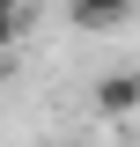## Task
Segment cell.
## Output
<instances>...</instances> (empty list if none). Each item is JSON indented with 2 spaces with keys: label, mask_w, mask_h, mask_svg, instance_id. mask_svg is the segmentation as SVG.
I'll return each instance as SVG.
<instances>
[{
  "label": "cell",
  "mask_w": 140,
  "mask_h": 147,
  "mask_svg": "<svg viewBox=\"0 0 140 147\" xmlns=\"http://www.w3.org/2000/svg\"><path fill=\"white\" fill-rule=\"evenodd\" d=\"M7 7H30V0H7Z\"/></svg>",
  "instance_id": "277c9868"
},
{
  "label": "cell",
  "mask_w": 140,
  "mask_h": 147,
  "mask_svg": "<svg viewBox=\"0 0 140 147\" xmlns=\"http://www.w3.org/2000/svg\"><path fill=\"white\" fill-rule=\"evenodd\" d=\"M88 103L103 110V118H140V74L133 66H111L96 88H88Z\"/></svg>",
  "instance_id": "6da1fadb"
},
{
  "label": "cell",
  "mask_w": 140,
  "mask_h": 147,
  "mask_svg": "<svg viewBox=\"0 0 140 147\" xmlns=\"http://www.w3.org/2000/svg\"><path fill=\"white\" fill-rule=\"evenodd\" d=\"M22 30H30V7H7V0H0V52H15Z\"/></svg>",
  "instance_id": "3957f363"
},
{
  "label": "cell",
  "mask_w": 140,
  "mask_h": 147,
  "mask_svg": "<svg viewBox=\"0 0 140 147\" xmlns=\"http://www.w3.org/2000/svg\"><path fill=\"white\" fill-rule=\"evenodd\" d=\"M67 15L81 22V30H118V22L133 15V0H67Z\"/></svg>",
  "instance_id": "7a4b0ae2"
}]
</instances>
